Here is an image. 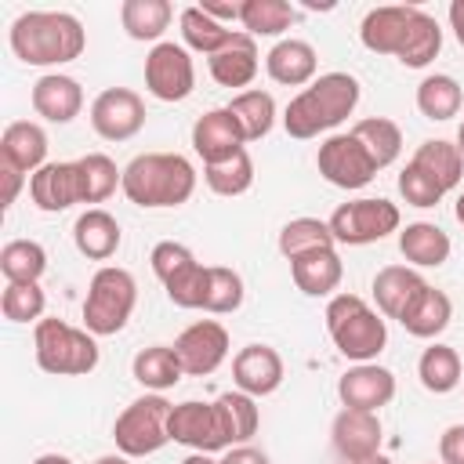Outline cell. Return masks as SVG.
I'll list each match as a JSON object with an SVG mask.
<instances>
[{
	"label": "cell",
	"mask_w": 464,
	"mask_h": 464,
	"mask_svg": "<svg viewBox=\"0 0 464 464\" xmlns=\"http://www.w3.org/2000/svg\"><path fill=\"white\" fill-rule=\"evenodd\" d=\"M120 188L134 207H181L196 192V167L178 152H145L123 167Z\"/></svg>",
	"instance_id": "4"
},
{
	"label": "cell",
	"mask_w": 464,
	"mask_h": 464,
	"mask_svg": "<svg viewBox=\"0 0 464 464\" xmlns=\"http://www.w3.org/2000/svg\"><path fill=\"white\" fill-rule=\"evenodd\" d=\"M210 76L221 87H246L257 76V44L250 33H232V40L207 58Z\"/></svg>",
	"instance_id": "25"
},
{
	"label": "cell",
	"mask_w": 464,
	"mask_h": 464,
	"mask_svg": "<svg viewBox=\"0 0 464 464\" xmlns=\"http://www.w3.org/2000/svg\"><path fill=\"white\" fill-rule=\"evenodd\" d=\"M174 352H178L181 370L188 377H207L228 355V330L214 319H199V323L181 330V337L174 341Z\"/></svg>",
	"instance_id": "15"
},
{
	"label": "cell",
	"mask_w": 464,
	"mask_h": 464,
	"mask_svg": "<svg viewBox=\"0 0 464 464\" xmlns=\"http://www.w3.org/2000/svg\"><path fill=\"white\" fill-rule=\"evenodd\" d=\"M94 464H130V457H123V453H105V457H98Z\"/></svg>",
	"instance_id": "54"
},
{
	"label": "cell",
	"mask_w": 464,
	"mask_h": 464,
	"mask_svg": "<svg viewBox=\"0 0 464 464\" xmlns=\"http://www.w3.org/2000/svg\"><path fill=\"white\" fill-rule=\"evenodd\" d=\"M221 464H268V457L261 450H254V446H236V450H228L221 457Z\"/></svg>",
	"instance_id": "49"
},
{
	"label": "cell",
	"mask_w": 464,
	"mask_h": 464,
	"mask_svg": "<svg viewBox=\"0 0 464 464\" xmlns=\"http://www.w3.org/2000/svg\"><path fill=\"white\" fill-rule=\"evenodd\" d=\"M439 457H442V464H464V424H450L442 431Z\"/></svg>",
	"instance_id": "47"
},
{
	"label": "cell",
	"mask_w": 464,
	"mask_h": 464,
	"mask_svg": "<svg viewBox=\"0 0 464 464\" xmlns=\"http://www.w3.org/2000/svg\"><path fill=\"white\" fill-rule=\"evenodd\" d=\"M315 167H319V174H323L330 185L348 188V192L370 185L373 174H377L370 152H366L352 134H330V138L319 145Z\"/></svg>",
	"instance_id": "13"
},
{
	"label": "cell",
	"mask_w": 464,
	"mask_h": 464,
	"mask_svg": "<svg viewBox=\"0 0 464 464\" xmlns=\"http://www.w3.org/2000/svg\"><path fill=\"white\" fill-rule=\"evenodd\" d=\"M138 304V283L127 268L105 265L91 276L87 301H83V326L94 337H112L127 326L130 312Z\"/></svg>",
	"instance_id": "6"
},
{
	"label": "cell",
	"mask_w": 464,
	"mask_h": 464,
	"mask_svg": "<svg viewBox=\"0 0 464 464\" xmlns=\"http://www.w3.org/2000/svg\"><path fill=\"white\" fill-rule=\"evenodd\" d=\"M290 276L297 283L301 294L308 297H326L341 286V276H344V261L337 257V250H312L297 261H290Z\"/></svg>",
	"instance_id": "27"
},
{
	"label": "cell",
	"mask_w": 464,
	"mask_h": 464,
	"mask_svg": "<svg viewBox=\"0 0 464 464\" xmlns=\"http://www.w3.org/2000/svg\"><path fill=\"white\" fill-rule=\"evenodd\" d=\"M460 102H464V91L453 76L446 72H435V76H424L417 83V109L420 116L428 120H450L460 112Z\"/></svg>",
	"instance_id": "37"
},
{
	"label": "cell",
	"mask_w": 464,
	"mask_h": 464,
	"mask_svg": "<svg viewBox=\"0 0 464 464\" xmlns=\"http://www.w3.org/2000/svg\"><path fill=\"white\" fill-rule=\"evenodd\" d=\"M218 406H221V417H225V424H228L232 446H243V442L257 431V420H261V413H257V406H254V395H246V392H225V395L218 399Z\"/></svg>",
	"instance_id": "44"
},
{
	"label": "cell",
	"mask_w": 464,
	"mask_h": 464,
	"mask_svg": "<svg viewBox=\"0 0 464 464\" xmlns=\"http://www.w3.org/2000/svg\"><path fill=\"white\" fill-rule=\"evenodd\" d=\"M359 40L373 54H395L410 69H424L442 51L439 22L413 4H384L366 11L359 25Z\"/></svg>",
	"instance_id": "1"
},
{
	"label": "cell",
	"mask_w": 464,
	"mask_h": 464,
	"mask_svg": "<svg viewBox=\"0 0 464 464\" xmlns=\"http://www.w3.org/2000/svg\"><path fill=\"white\" fill-rule=\"evenodd\" d=\"M453 214H457V221H460V225H464V192H460V196H457V207H453Z\"/></svg>",
	"instance_id": "55"
},
{
	"label": "cell",
	"mask_w": 464,
	"mask_h": 464,
	"mask_svg": "<svg viewBox=\"0 0 464 464\" xmlns=\"http://www.w3.org/2000/svg\"><path fill=\"white\" fill-rule=\"evenodd\" d=\"M450 29H453L457 44L464 47V0H453L450 4Z\"/></svg>",
	"instance_id": "51"
},
{
	"label": "cell",
	"mask_w": 464,
	"mask_h": 464,
	"mask_svg": "<svg viewBox=\"0 0 464 464\" xmlns=\"http://www.w3.org/2000/svg\"><path fill=\"white\" fill-rule=\"evenodd\" d=\"M174 18V7L167 0H123L120 22L130 40H160Z\"/></svg>",
	"instance_id": "33"
},
{
	"label": "cell",
	"mask_w": 464,
	"mask_h": 464,
	"mask_svg": "<svg viewBox=\"0 0 464 464\" xmlns=\"http://www.w3.org/2000/svg\"><path fill=\"white\" fill-rule=\"evenodd\" d=\"M417 377L431 395H450L460 384V355L450 344H431L424 348L417 362Z\"/></svg>",
	"instance_id": "36"
},
{
	"label": "cell",
	"mask_w": 464,
	"mask_h": 464,
	"mask_svg": "<svg viewBox=\"0 0 464 464\" xmlns=\"http://www.w3.org/2000/svg\"><path fill=\"white\" fill-rule=\"evenodd\" d=\"M450 319H453V301L442 294V290H435L431 283L424 286V294L410 304V312L399 319L402 323V330L410 334V337H439L446 326H450Z\"/></svg>",
	"instance_id": "29"
},
{
	"label": "cell",
	"mask_w": 464,
	"mask_h": 464,
	"mask_svg": "<svg viewBox=\"0 0 464 464\" xmlns=\"http://www.w3.org/2000/svg\"><path fill=\"white\" fill-rule=\"evenodd\" d=\"M181 464H221V460H214L210 453H188Z\"/></svg>",
	"instance_id": "53"
},
{
	"label": "cell",
	"mask_w": 464,
	"mask_h": 464,
	"mask_svg": "<svg viewBox=\"0 0 464 464\" xmlns=\"http://www.w3.org/2000/svg\"><path fill=\"white\" fill-rule=\"evenodd\" d=\"M170 410L174 406L163 395H141V399H134L116 417V428H112V439H116L120 453L123 457H149V453L163 450L170 442V431H167Z\"/></svg>",
	"instance_id": "8"
},
{
	"label": "cell",
	"mask_w": 464,
	"mask_h": 464,
	"mask_svg": "<svg viewBox=\"0 0 464 464\" xmlns=\"http://www.w3.org/2000/svg\"><path fill=\"white\" fill-rule=\"evenodd\" d=\"M457 149H460V156H464V123H460V130H457Z\"/></svg>",
	"instance_id": "57"
},
{
	"label": "cell",
	"mask_w": 464,
	"mask_h": 464,
	"mask_svg": "<svg viewBox=\"0 0 464 464\" xmlns=\"http://www.w3.org/2000/svg\"><path fill=\"white\" fill-rule=\"evenodd\" d=\"M348 134L370 152V160H373L377 170L399 160V149H402V130H399V123H392V120H384V116H366V120H359Z\"/></svg>",
	"instance_id": "30"
},
{
	"label": "cell",
	"mask_w": 464,
	"mask_h": 464,
	"mask_svg": "<svg viewBox=\"0 0 464 464\" xmlns=\"http://www.w3.org/2000/svg\"><path fill=\"white\" fill-rule=\"evenodd\" d=\"M76 163L83 178V203H105L116 192V185H123V170H116V163L105 152H87Z\"/></svg>",
	"instance_id": "42"
},
{
	"label": "cell",
	"mask_w": 464,
	"mask_h": 464,
	"mask_svg": "<svg viewBox=\"0 0 464 464\" xmlns=\"http://www.w3.org/2000/svg\"><path fill=\"white\" fill-rule=\"evenodd\" d=\"M203 181L210 185V192L218 196H243L254 185V160L246 149H239L228 160L218 163H203Z\"/></svg>",
	"instance_id": "39"
},
{
	"label": "cell",
	"mask_w": 464,
	"mask_h": 464,
	"mask_svg": "<svg viewBox=\"0 0 464 464\" xmlns=\"http://www.w3.org/2000/svg\"><path fill=\"white\" fill-rule=\"evenodd\" d=\"M232 381L246 395H272L283 384V359L268 344H246L232 359Z\"/></svg>",
	"instance_id": "19"
},
{
	"label": "cell",
	"mask_w": 464,
	"mask_h": 464,
	"mask_svg": "<svg viewBox=\"0 0 464 464\" xmlns=\"http://www.w3.org/2000/svg\"><path fill=\"white\" fill-rule=\"evenodd\" d=\"M410 163H417L420 170H428V174L442 185V192L457 188L460 178H464V156H460V149L450 145V141H442V138H428V141H420Z\"/></svg>",
	"instance_id": "31"
},
{
	"label": "cell",
	"mask_w": 464,
	"mask_h": 464,
	"mask_svg": "<svg viewBox=\"0 0 464 464\" xmlns=\"http://www.w3.org/2000/svg\"><path fill=\"white\" fill-rule=\"evenodd\" d=\"M355 464H392V460H388V457H381V453H377V457H366V460H355Z\"/></svg>",
	"instance_id": "56"
},
{
	"label": "cell",
	"mask_w": 464,
	"mask_h": 464,
	"mask_svg": "<svg viewBox=\"0 0 464 464\" xmlns=\"http://www.w3.org/2000/svg\"><path fill=\"white\" fill-rule=\"evenodd\" d=\"M399 207L392 199H352V203H341L334 214H330V232L337 243H348V246H366V243H377L392 232H399Z\"/></svg>",
	"instance_id": "10"
},
{
	"label": "cell",
	"mask_w": 464,
	"mask_h": 464,
	"mask_svg": "<svg viewBox=\"0 0 464 464\" xmlns=\"http://www.w3.org/2000/svg\"><path fill=\"white\" fill-rule=\"evenodd\" d=\"M228 112L236 116L239 130L246 141H257L272 130L276 123V98L268 91H239L232 102H228Z\"/></svg>",
	"instance_id": "35"
},
{
	"label": "cell",
	"mask_w": 464,
	"mask_h": 464,
	"mask_svg": "<svg viewBox=\"0 0 464 464\" xmlns=\"http://www.w3.org/2000/svg\"><path fill=\"white\" fill-rule=\"evenodd\" d=\"M399 250H402V257H406L410 265L439 268V265L450 257L453 243H450V236H446L439 225H431V221H413V225H406V228L399 232Z\"/></svg>",
	"instance_id": "28"
},
{
	"label": "cell",
	"mask_w": 464,
	"mask_h": 464,
	"mask_svg": "<svg viewBox=\"0 0 464 464\" xmlns=\"http://www.w3.org/2000/svg\"><path fill=\"white\" fill-rule=\"evenodd\" d=\"M91 127L105 141H127L145 127V102L127 87H105L91 105Z\"/></svg>",
	"instance_id": "14"
},
{
	"label": "cell",
	"mask_w": 464,
	"mask_h": 464,
	"mask_svg": "<svg viewBox=\"0 0 464 464\" xmlns=\"http://www.w3.org/2000/svg\"><path fill=\"white\" fill-rule=\"evenodd\" d=\"M0 178H4V207H11V203L18 199V188H22L25 174H22V170H14L11 163H0Z\"/></svg>",
	"instance_id": "48"
},
{
	"label": "cell",
	"mask_w": 464,
	"mask_h": 464,
	"mask_svg": "<svg viewBox=\"0 0 464 464\" xmlns=\"http://www.w3.org/2000/svg\"><path fill=\"white\" fill-rule=\"evenodd\" d=\"M265 69L276 83L283 87H304L315 80L319 69V54L308 40H279L268 54H265Z\"/></svg>",
	"instance_id": "24"
},
{
	"label": "cell",
	"mask_w": 464,
	"mask_h": 464,
	"mask_svg": "<svg viewBox=\"0 0 464 464\" xmlns=\"http://www.w3.org/2000/svg\"><path fill=\"white\" fill-rule=\"evenodd\" d=\"M36 362L58 377H80L98 366V344L91 330H76L62 319H40L33 330Z\"/></svg>",
	"instance_id": "7"
},
{
	"label": "cell",
	"mask_w": 464,
	"mask_h": 464,
	"mask_svg": "<svg viewBox=\"0 0 464 464\" xmlns=\"http://www.w3.org/2000/svg\"><path fill=\"white\" fill-rule=\"evenodd\" d=\"M199 11H207L214 22H239V4H218V0H203Z\"/></svg>",
	"instance_id": "50"
},
{
	"label": "cell",
	"mask_w": 464,
	"mask_h": 464,
	"mask_svg": "<svg viewBox=\"0 0 464 464\" xmlns=\"http://www.w3.org/2000/svg\"><path fill=\"white\" fill-rule=\"evenodd\" d=\"M243 145H246V138H243L236 116L228 112V105L203 112V116L192 123V149L203 156V163L228 160V156H236Z\"/></svg>",
	"instance_id": "20"
},
{
	"label": "cell",
	"mask_w": 464,
	"mask_h": 464,
	"mask_svg": "<svg viewBox=\"0 0 464 464\" xmlns=\"http://www.w3.org/2000/svg\"><path fill=\"white\" fill-rule=\"evenodd\" d=\"M355 105H359V80L348 72H323L297 98H290V105L283 112V127L290 138L308 141V138L344 123L355 112Z\"/></svg>",
	"instance_id": "3"
},
{
	"label": "cell",
	"mask_w": 464,
	"mask_h": 464,
	"mask_svg": "<svg viewBox=\"0 0 464 464\" xmlns=\"http://www.w3.org/2000/svg\"><path fill=\"white\" fill-rule=\"evenodd\" d=\"M334 243L337 239H334L330 225L319 221V218H294L279 232V254L286 261H297V257H304L312 250H334Z\"/></svg>",
	"instance_id": "34"
},
{
	"label": "cell",
	"mask_w": 464,
	"mask_h": 464,
	"mask_svg": "<svg viewBox=\"0 0 464 464\" xmlns=\"http://www.w3.org/2000/svg\"><path fill=\"white\" fill-rule=\"evenodd\" d=\"M72 243L76 250L87 257V261H109L120 246V221L102 210V207H91L76 218L72 225Z\"/></svg>",
	"instance_id": "26"
},
{
	"label": "cell",
	"mask_w": 464,
	"mask_h": 464,
	"mask_svg": "<svg viewBox=\"0 0 464 464\" xmlns=\"http://www.w3.org/2000/svg\"><path fill=\"white\" fill-rule=\"evenodd\" d=\"M243 304V279L239 272L225 268V265H210L207 268V297H203V312L214 315H228Z\"/></svg>",
	"instance_id": "43"
},
{
	"label": "cell",
	"mask_w": 464,
	"mask_h": 464,
	"mask_svg": "<svg viewBox=\"0 0 464 464\" xmlns=\"http://www.w3.org/2000/svg\"><path fill=\"white\" fill-rule=\"evenodd\" d=\"M145 87L160 102H185L196 87V65L181 44H156L145 54Z\"/></svg>",
	"instance_id": "12"
},
{
	"label": "cell",
	"mask_w": 464,
	"mask_h": 464,
	"mask_svg": "<svg viewBox=\"0 0 464 464\" xmlns=\"http://www.w3.org/2000/svg\"><path fill=\"white\" fill-rule=\"evenodd\" d=\"M47 160V134L40 123H29V120H14L4 127V138H0V163H11L14 170L22 174H36Z\"/></svg>",
	"instance_id": "22"
},
{
	"label": "cell",
	"mask_w": 464,
	"mask_h": 464,
	"mask_svg": "<svg viewBox=\"0 0 464 464\" xmlns=\"http://www.w3.org/2000/svg\"><path fill=\"white\" fill-rule=\"evenodd\" d=\"M152 272L156 279L163 283L167 297L178 304V308H203V297H207V268L192 257L188 246L174 243V239H163L152 246Z\"/></svg>",
	"instance_id": "9"
},
{
	"label": "cell",
	"mask_w": 464,
	"mask_h": 464,
	"mask_svg": "<svg viewBox=\"0 0 464 464\" xmlns=\"http://www.w3.org/2000/svg\"><path fill=\"white\" fill-rule=\"evenodd\" d=\"M337 395L348 410H370L377 413L395 399V373L377 362H359L337 381Z\"/></svg>",
	"instance_id": "17"
},
{
	"label": "cell",
	"mask_w": 464,
	"mask_h": 464,
	"mask_svg": "<svg viewBox=\"0 0 464 464\" xmlns=\"http://www.w3.org/2000/svg\"><path fill=\"white\" fill-rule=\"evenodd\" d=\"M330 435H334V450H337L348 464L366 460V457H377L381 439H384L377 413H370V410H348V406L334 417Z\"/></svg>",
	"instance_id": "18"
},
{
	"label": "cell",
	"mask_w": 464,
	"mask_h": 464,
	"mask_svg": "<svg viewBox=\"0 0 464 464\" xmlns=\"http://www.w3.org/2000/svg\"><path fill=\"white\" fill-rule=\"evenodd\" d=\"M326 330L330 341L344 359L370 362L388 344V326L381 312H373L359 294H334L326 304Z\"/></svg>",
	"instance_id": "5"
},
{
	"label": "cell",
	"mask_w": 464,
	"mask_h": 464,
	"mask_svg": "<svg viewBox=\"0 0 464 464\" xmlns=\"http://www.w3.org/2000/svg\"><path fill=\"white\" fill-rule=\"evenodd\" d=\"M178 22H181V36H185V44L192 47V51H199V54H218L228 40H232V29H225L221 22H214L207 11H199V4L196 7H185L181 14H178Z\"/></svg>",
	"instance_id": "40"
},
{
	"label": "cell",
	"mask_w": 464,
	"mask_h": 464,
	"mask_svg": "<svg viewBox=\"0 0 464 464\" xmlns=\"http://www.w3.org/2000/svg\"><path fill=\"white\" fill-rule=\"evenodd\" d=\"M44 304H47V297H44L40 283H7L4 297H0V312L11 323H33V319L40 323Z\"/></svg>",
	"instance_id": "45"
},
{
	"label": "cell",
	"mask_w": 464,
	"mask_h": 464,
	"mask_svg": "<svg viewBox=\"0 0 464 464\" xmlns=\"http://www.w3.org/2000/svg\"><path fill=\"white\" fill-rule=\"evenodd\" d=\"M239 22L250 36H279L294 22V7L286 0H243Z\"/></svg>",
	"instance_id": "41"
},
{
	"label": "cell",
	"mask_w": 464,
	"mask_h": 464,
	"mask_svg": "<svg viewBox=\"0 0 464 464\" xmlns=\"http://www.w3.org/2000/svg\"><path fill=\"white\" fill-rule=\"evenodd\" d=\"M424 286H428V283H424L413 268H406V265H388V268H381V272L373 276V301H377L381 315L402 319V315L410 312V304L424 294Z\"/></svg>",
	"instance_id": "23"
},
{
	"label": "cell",
	"mask_w": 464,
	"mask_h": 464,
	"mask_svg": "<svg viewBox=\"0 0 464 464\" xmlns=\"http://www.w3.org/2000/svg\"><path fill=\"white\" fill-rule=\"evenodd\" d=\"M181 377H185V370H181V359L170 344H152V348H141L134 355V381L152 388V392H167Z\"/></svg>",
	"instance_id": "32"
},
{
	"label": "cell",
	"mask_w": 464,
	"mask_h": 464,
	"mask_svg": "<svg viewBox=\"0 0 464 464\" xmlns=\"http://www.w3.org/2000/svg\"><path fill=\"white\" fill-rule=\"evenodd\" d=\"M29 196L40 210L58 214L69 210L72 203H83V178H80V163H44L33 178H29Z\"/></svg>",
	"instance_id": "16"
},
{
	"label": "cell",
	"mask_w": 464,
	"mask_h": 464,
	"mask_svg": "<svg viewBox=\"0 0 464 464\" xmlns=\"http://www.w3.org/2000/svg\"><path fill=\"white\" fill-rule=\"evenodd\" d=\"M33 109L51 123H69L83 109V87L72 76L47 72L33 83Z\"/></svg>",
	"instance_id": "21"
},
{
	"label": "cell",
	"mask_w": 464,
	"mask_h": 464,
	"mask_svg": "<svg viewBox=\"0 0 464 464\" xmlns=\"http://www.w3.org/2000/svg\"><path fill=\"white\" fill-rule=\"evenodd\" d=\"M33 464H72L65 453H44V457H36Z\"/></svg>",
	"instance_id": "52"
},
{
	"label": "cell",
	"mask_w": 464,
	"mask_h": 464,
	"mask_svg": "<svg viewBox=\"0 0 464 464\" xmlns=\"http://www.w3.org/2000/svg\"><path fill=\"white\" fill-rule=\"evenodd\" d=\"M47 268V250L36 239H11L0 250V272L7 283H40Z\"/></svg>",
	"instance_id": "38"
},
{
	"label": "cell",
	"mask_w": 464,
	"mask_h": 464,
	"mask_svg": "<svg viewBox=\"0 0 464 464\" xmlns=\"http://www.w3.org/2000/svg\"><path fill=\"white\" fill-rule=\"evenodd\" d=\"M83 47L87 33L69 11H25L11 22V51L25 65H65Z\"/></svg>",
	"instance_id": "2"
},
{
	"label": "cell",
	"mask_w": 464,
	"mask_h": 464,
	"mask_svg": "<svg viewBox=\"0 0 464 464\" xmlns=\"http://www.w3.org/2000/svg\"><path fill=\"white\" fill-rule=\"evenodd\" d=\"M399 192H402V199L410 203V207H435L446 192H442V185L428 174V170H420L417 163H406L402 167V174H399Z\"/></svg>",
	"instance_id": "46"
},
{
	"label": "cell",
	"mask_w": 464,
	"mask_h": 464,
	"mask_svg": "<svg viewBox=\"0 0 464 464\" xmlns=\"http://www.w3.org/2000/svg\"><path fill=\"white\" fill-rule=\"evenodd\" d=\"M167 431L174 442L196 450V453H218V450H232V435H228V424L221 417V406L218 402H178L170 410V420H167Z\"/></svg>",
	"instance_id": "11"
}]
</instances>
